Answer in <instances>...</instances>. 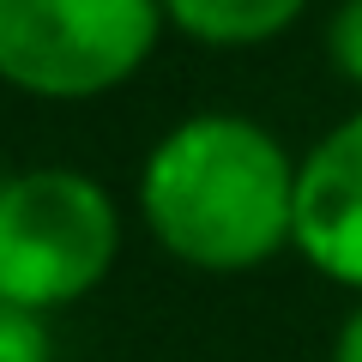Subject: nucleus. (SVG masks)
Listing matches in <instances>:
<instances>
[{
	"label": "nucleus",
	"mask_w": 362,
	"mask_h": 362,
	"mask_svg": "<svg viewBox=\"0 0 362 362\" xmlns=\"http://www.w3.org/2000/svg\"><path fill=\"white\" fill-rule=\"evenodd\" d=\"M139 211L181 266L254 272L296 247V163L247 115H187L145 157Z\"/></svg>",
	"instance_id": "nucleus-1"
},
{
	"label": "nucleus",
	"mask_w": 362,
	"mask_h": 362,
	"mask_svg": "<svg viewBox=\"0 0 362 362\" xmlns=\"http://www.w3.org/2000/svg\"><path fill=\"white\" fill-rule=\"evenodd\" d=\"M121 218L85 169H25L0 181V302L66 308L109 278Z\"/></svg>",
	"instance_id": "nucleus-2"
},
{
	"label": "nucleus",
	"mask_w": 362,
	"mask_h": 362,
	"mask_svg": "<svg viewBox=\"0 0 362 362\" xmlns=\"http://www.w3.org/2000/svg\"><path fill=\"white\" fill-rule=\"evenodd\" d=\"M163 18V0H0V78L49 103L103 97L145 66Z\"/></svg>",
	"instance_id": "nucleus-3"
},
{
	"label": "nucleus",
	"mask_w": 362,
	"mask_h": 362,
	"mask_svg": "<svg viewBox=\"0 0 362 362\" xmlns=\"http://www.w3.org/2000/svg\"><path fill=\"white\" fill-rule=\"evenodd\" d=\"M296 254L362 296V109L296 163Z\"/></svg>",
	"instance_id": "nucleus-4"
},
{
	"label": "nucleus",
	"mask_w": 362,
	"mask_h": 362,
	"mask_svg": "<svg viewBox=\"0 0 362 362\" xmlns=\"http://www.w3.org/2000/svg\"><path fill=\"white\" fill-rule=\"evenodd\" d=\"M308 0H163L169 25L206 49H254L284 37Z\"/></svg>",
	"instance_id": "nucleus-5"
},
{
	"label": "nucleus",
	"mask_w": 362,
	"mask_h": 362,
	"mask_svg": "<svg viewBox=\"0 0 362 362\" xmlns=\"http://www.w3.org/2000/svg\"><path fill=\"white\" fill-rule=\"evenodd\" d=\"M0 362H54V332L37 308L0 302Z\"/></svg>",
	"instance_id": "nucleus-6"
},
{
	"label": "nucleus",
	"mask_w": 362,
	"mask_h": 362,
	"mask_svg": "<svg viewBox=\"0 0 362 362\" xmlns=\"http://www.w3.org/2000/svg\"><path fill=\"white\" fill-rule=\"evenodd\" d=\"M326 54H332V66L362 90V0H344L332 13V25H326Z\"/></svg>",
	"instance_id": "nucleus-7"
},
{
	"label": "nucleus",
	"mask_w": 362,
	"mask_h": 362,
	"mask_svg": "<svg viewBox=\"0 0 362 362\" xmlns=\"http://www.w3.org/2000/svg\"><path fill=\"white\" fill-rule=\"evenodd\" d=\"M332 362H362V302L350 308V320L338 326V344H332Z\"/></svg>",
	"instance_id": "nucleus-8"
}]
</instances>
